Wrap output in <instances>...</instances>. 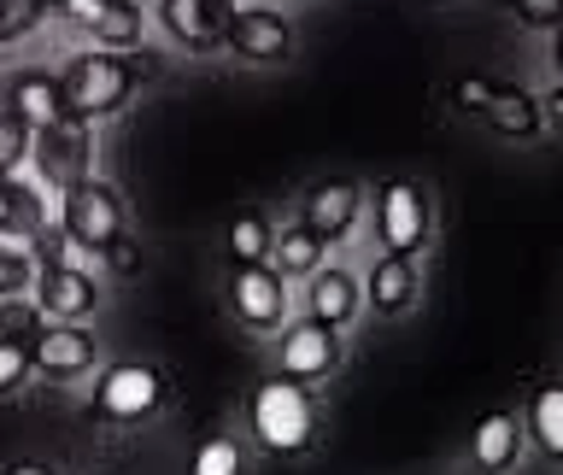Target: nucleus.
<instances>
[{
  "mask_svg": "<svg viewBox=\"0 0 563 475\" xmlns=\"http://www.w3.org/2000/svg\"><path fill=\"white\" fill-rule=\"evenodd\" d=\"M158 65L147 59V47L135 53H70L59 65V100H65V118L70 123H88L95 130L100 118H118L123 106L135 100L141 82H153Z\"/></svg>",
  "mask_w": 563,
  "mask_h": 475,
  "instance_id": "obj_1",
  "label": "nucleus"
},
{
  "mask_svg": "<svg viewBox=\"0 0 563 475\" xmlns=\"http://www.w3.org/2000/svg\"><path fill=\"white\" fill-rule=\"evenodd\" d=\"M246 434L258 440L271 457H299L317 446V405H311V387L299 382H258L246 394Z\"/></svg>",
  "mask_w": 563,
  "mask_h": 475,
  "instance_id": "obj_2",
  "label": "nucleus"
},
{
  "mask_svg": "<svg viewBox=\"0 0 563 475\" xmlns=\"http://www.w3.org/2000/svg\"><path fill=\"white\" fill-rule=\"evenodd\" d=\"M53 229L82 246L88 258H100L112 241L130 235V206H123V194L106 183V176H77V183L59 188V200H53Z\"/></svg>",
  "mask_w": 563,
  "mask_h": 475,
  "instance_id": "obj_3",
  "label": "nucleus"
},
{
  "mask_svg": "<svg viewBox=\"0 0 563 475\" xmlns=\"http://www.w3.org/2000/svg\"><path fill=\"white\" fill-rule=\"evenodd\" d=\"M165 411V369L141 364V358H118L95 369V417L118 422V429H135Z\"/></svg>",
  "mask_w": 563,
  "mask_h": 475,
  "instance_id": "obj_4",
  "label": "nucleus"
},
{
  "mask_svg": "<svg viewBox=\"0 0 563 475\" xmlns=\"http://www.w3.org/2000/svg\"><path fill=\"white\" fill-rule=\"evenodd\" d=\"M376 235H382V253H399V258L429 253L434 206L411 176H387V183L376 188Z\"/></svg>",
  "mask_w": 563,
  "mask_h": 475,
  "instance_id": "obj_5",
  "label": "nucleus"
},
{
  "mask_svg": "<svg viewBox=\"0 0 563 475\" xmlns=\"http://www.w3.org/2000/svg\"><path fill=\"white\" fill-rule=\"evenodd\" d=\"M229 311L246 334H276L294 317V288L271 264H229Z\"/></svg>",
  "mask_w": 563,
  "mask_h": 475,
  "instance_id": "obj_6",
  "label": "nucleus"
},
{
  "mask_svg": "<svg viewBox=\"0 0 563 475\" xmlns=\"http://www.w3.org/2000/svg\"><path fill=\"white\" fill-rule=\"evenodd\" d=\"M334 369H341V334L311 323V317H288V323L276 329V376L282 382H329Z\"/></svg>",
  "mask_w": 563,
  "mask_h": 475,
  "instance_id": "obj_7",
  "label": "nucleus"
},
{
  "mask_svg": "<svg viewBox=\"0 0 563 475\" xmlns=\"http://www.w3.org/2000/svg\"><path fill=\"white\" fill-rule=\"evenodd\" d=\"M30 299L47 323H95L106 306V288L95 270H77V264H35Z\"/></svg>",
  "mask_w": 563,
  "mask_h": 475,
  "instance_id": "obj_8",
  "label": "nucleus"
},
{
  "mask_svg": "<svg viewBox=\"0 0 563 475\" xmlns=\"http://www.w3.org/2000/svg\"><path fill=\"white\" fill-rule=\"evenodd\" d=\"M30 165L53 194L65 183H77V176H95V130H88V123H70V118L53 123V130H35Z\"/></svg>",
  "mask_w": 563,
  "mask_h": 475,
  "instance_id": "obj_9",
  "label": "nucleus"
},
{
  "mask_svg": "<svg viewBox=\"0 0 563 475\" xmlns=\"http://www.w3.org/2000/svg\"><path fill=\"white\" fill-rule=\"evenodd\" d=\"M223 47L246 65H288L294 59V24L276 7H235L223 24Z\"/></svg>",
  "mask_w": 563,
  "mask_h": 475,
  "instance_id": "obj_10",
  "label": "nucleus"
},
{
  "mask_svg": "<svg viewBox=\"0 0 563 475\" xmlns=\"http://www.w3.org/2000/svg\"><path fill=\"white\" fill-rule=\"evenodd\" d=\"M235 0H153V24L183 53H218Z\"/></svg>",
  "mask_w": 563,
  "mask_h": 475,
  "instance_id": "obj_11",
  "label": "nucleus"
},
{
  "mask_svg": "<svg viewBox=\"0 0 563 475\" xmlns=\"http://www.w3.org/2000/svg\"><path fill=\"white\" fill-rule=\"evenodd\" d=\"M30 358H35V376L47 382H82L100 369V334L88 323H47L35 334Z\"/></svg>",
  "mask_w": 563,
  "mask_h": 475,
  "instance_id": "obj_12",
  "label": "nucleus"
},
{
  "mask_svg": "<svg viewBox=\"0 0 563 475\" xmlns=\"http://www.w3.org/2000/svg\"><path fill=\"white\" fill-rule=\"evenodd\" d=\"M358 218H364V188L352 183V176H323V183H311L299 194V223H306L323 246L346 241L352 229H358Z\"/></svg>",
  "mask_w": 563,
  "mask_h": 475,
  "instance_id": "obj_13",
  "label": "nucleus"
},
{
  "mask_svg": "<svg viewBox=\"0 0 563 475\" xmlns=\"http://www.w3.org/2000/svg\"><path fill=\"white\" fill-rule=\"evenodd\" d=\"M358 294H364V311L369 317H405L417 311L422 299V264L417 258H399V253H376L369 270L358 276Z\"/></svg>",
  "mask_w": 563,
  "mask_h": 475,
  "instance_id": "obj_14",
  "label": "nucleus"
},
{
  "mask_svg": "<svg viewBox=\"0 0 563 475\" xmlns=\"http://www.w3.org/2000/svg\"><path fill=\"white\" fill-rule=\"evenodd\" d=\"M0 106H7L12 118H24L30 130H53V123H65L59 70H47V65H12L7 77H0Z\"/></svg>",
  "mask_w": 563,
  "mask_h": 475,
  "instance_id": "obj_15",
  "label": "nucleus"
},
{
  "mask_svg": "<svg viewBox=\"0 0 563 475\" xmlns=\"http://www.w3.org/2000/svg\"><path fill=\"white\" fill-rule=\"evenodd\" d=\"M311 323L323 329H352L364 317V294H358V270H346V264H317V270L306 276V311Z\"/></svg>",
  "mask_w": 563,
  "mask_h": 475,
  "instance_id": "obj_16",
  "label": "nucleus"
},
{
  "mask_svg": "<svg viewBox=\"0 0 563 475\" xmlns=\"http://www.w3.org/2000/svg\"><path fill=\"white\" fill-rule=\"evenodd\" d=\"M522 417L517 411H482V422L470 429V464L475 475H510L522 457Z\"/></svg>",
  "mask_w": 563,
  "mask_h": 475,
  "instance_id": "obj_17",
  "label": "nucleus"
},
{
  "mask_svg": "<svg viewBox=\"0 0 563 475\" xmlns=\"http://www.w3.org/2000/svg\"><path fill=\"white\" fill-rule=\"evenodd\" d=\"M82 35L95 53H135V47H147V7H141V0H106V7L88 18Z\"/></svg>",
  "mask_w": 563,
  "mask_h": 475,
  "instance_id": "obj_18",
  "label": "nucleus"
},
{
  "mask_svg": "<svg viewBox=\"0 0 563 475\" xmlns=\"http://www.w3.org/2000/svg\"><path fill=\"white\" fill-rule=\"evenodd\" d=\"M264 264H271V270L294 288V281H306V276L317 270V264H329V246L294 218V223H282L276 235H271V258H264Z\"/></svg>",
  "mask_w": 563,
  "mask_h": 475,
  "instance_id": "obj_19",
  "label": "nucleus"
},
{
  "mask_svg": "<svg viewBox=\"0 0 563 475\" xmlns=\"http://www.w3.org/2000/svg\"><path fill=\"white\" fill-rule=\"evenodd\" d=\"M522 440H534L540 457H563V387L558 382H540L534 399H528V422H522Z\"/></svg>",
  "mask_w": 563,
  "mask_h": 475,
  "instance_id": "obj_20",
  "label": "nucleus"
},
{
  "mask_svg": "<svg viewBox=\"0 0 563 475\" xmlns=\"http://www.w3.org/2000/svg\"><path fill=\"white\" fill-rule=\"evenodd\" d=\"M487 130L493 135H505V141H540L545 130H540V112H534V95L528 88H505L499 82V95H493V106H487Z\"/></svg>",
  "mask_w": 563,
  "mask_h": 475,
  "instance_id": "obj_21",
  "label": "nucleus"
},
{
  "mask_svg": "<svg viewBox=\"0 0 563 475\" xmlns=\"http://www.w3.org/2000/svg\"><path fill=\"white\" fill-rule=\"evenodd\" d=\"M271 235L276 223L264 211H235L229 218V264H264L271 258Z\"/></svg>",
  "mask_w": 563,
  "mask_h": 475,
  "instance_id": "obj_22",
  "label": "nucleus"
},
{
  "mask_svg": "<svg viewBox=\"0 0 563 475\" xmlns=\"http://www.w3.org/2000/svg\"><path fill=\"white\" fill-rule=\"evenodd\" d=\"M241 464H246V452L235 434H206L188 452V475H241Z\"/></svg>",
  "mask_w": 563,
  "mask_h": 475,
  "instance_id": "obj_23",
  "label": "nucleus"
},
{
  "mask_svg": "<svg viewBox=\"0 0 563 475\" xmlns=\"http://www.w3.org/2000/svg\"><path fill=\"white\" fill-rule=\"evenodd\" d=\"M0 235H12V241H30L35 235V194L18 183V176L0 183Z\"/></svg>",
  "mask_w": 563,
  "mask_h": 475,
  "instance_id": "obj_24",
  "label": "nucleus"
},
{
  "mask_svg": "<svg viewBox=\"0 0 563 475\" xmlns=\"http://www.w3.org/2000/svg\"><path fill=\"white\" fill-rule=\"evenodd\" d=\"M30 288H35V253H30V241L0 235V299H18V294H30Z\"/></svg>",
  "mask_w": 563,
  "mask_h": 475,
  "instance_id": "obj_25",
  "label": "nucleus"
},
{
  "mask_svg": "<svg viewBox=\"0 0 563 475\" xmlns=\"http://www.w3.org/2000/svg\"><path fill=\"white\" fill-rule=\"evenodd\" d=\"M30 141H35L30 123H24V118H12L7 106H0V183L30 165Z\"/></svg>",
  "mask_w": 563,
  "mask_h": 475,
  "instance_id": "obj_26",
  "label": "nucleus"
},
{
  "mask_svg": "<svg viewBox=\"0 0 563 475\" xmlns=\"http://www.w3.org/2000/svg\"><path fill=\"white\" fill-rule=\"evenodd\" d=\"M42 329H47V317L35 311L30 294L0 299V341H24V346H35V334H42Z\"/></svg>",
  "mask_w": 563,
  "mask_h": 475,
  "instance_id": "obj_27",
  "label": "nucleus"
},
{
  "mask_svg": "<svg viewBox=\"0 0 563 475\" xmlns=\"http://www.w3.org/2000/svg\"><path fill=\"white\" fill-rule=\"evenodd\" d=\"M42 18H47V0H0V47L35 35V30H42Z\"/></svg>",
  "mask_w": 563,
  "mask_h": 475,
  "instance_id": "obj_28",
  "label": "nucleus"
},
{
  "mask_svg": "<svg viewBox=\"0 0 563 475\" xmlns=\"http://www.w3.org/2000/svg\"><path fill=\"white\" fill-rule=\"evenodd\" d=\"M35 382V358L24 341H0V399H18Z\"/></svg>",
  "mask_w": 563,
  "mask_h": 475,
  "instance_id": "obj_29",
  "label": "nucleus"
},
{
  "mask_svg": "<svg viewBox=\"0 0 563 475\" xmlns=\"http://www.w3.org/2000/svg\"><path fill=\"white\" fill-rule=\"evenodd\" d=\"M493 95H499V82L482 77V70H464V77L452 82V106H457V112H470V118H482L493 106Z\"/></svg>",
  "mask_w": 563,
  "mask_h": 475,
  "instance_id": "obj_30",
  "label": "nucleus"
},
{
  "mask_svg": "<svg viewBox=\"0 0 563 475\" xmlns=\"http://www.w3.org/2000/svg\"><path fill=\"white\" fill-rule=\"evenodd\" d=\"M499 7L517 18V24H528V30H545L552 35L558 24H563V0H499Z\"/></svg>",
  "mask_w": 563,
  "mask_h": 475,
  "instance_id": "obj_31",
  "label": "nucleus"
},
{
  "mask_svg": "<svg viewBox=\"0 0 563 475\" xmlns=\"http://www.w3.org/2000/svg\"><path fill=\"white\" fill-rule=\"evenodd\" d=\"M100 258H106V270H112V276H135V270H141V253H135V241H130V235L112 241Z\"/></svg>",
  "mask_w": 563,
  "mask_h": 475,
  "instance_id": "obj_32",
  "label": "nucleus"
},
{
  "mask_svg": "<svg viewBox=\"0 0 563 475\" xmlns=\"http://www.w3.org/2000/svg\"><path fill=\"white\" fill-rule=\"evenodd\" d=\"M0 475H65V470H53V464H35V457H24V464H7Z\"/></svg>",
  "mask_w": 563,
  "mask_h": 475,
  "instance_id": "obj_33",
  "label": "nucleus"
},
{
  "mask_svg": "<svg viewBox=\"0 0 563 475\" xmlns=\"http://www.w3.org/2000/svg\"><path fill=\"white\" fill-rule=\"evenodd\" d=\"M47 7H53V0H47Z\"/></svg>",
  "mask_w": 563,
  "mask_h": 475,
  "instance_id": "obj_34",
  "label": "nucleus"
}]
</instances>
